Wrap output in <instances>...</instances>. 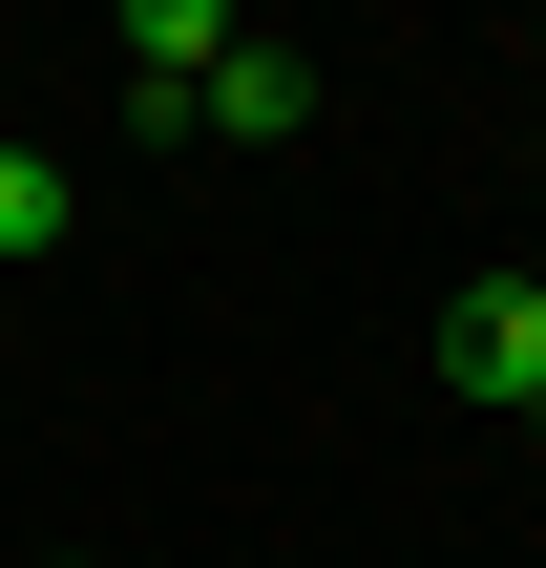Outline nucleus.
<instances>
[{
    "label": "nucleus",
    "instance_id": "f257e3e1",
    "mask_svg": "<svg viewBox=\"0 0 546 568\" xmlns=\"http://www.w3.org/2000/svg\"><path fill=\"white\" fill-rule=\"evenodd\" d=\"M442 379L505 400V422H546V274H484V295L442 316Z\"/></svg>",
    "mask_w": 546,
    "mask_h": 568
},
{
    "label": "nucleus",
    "instance_id": "f03ea898",
    "mask_svg": "<svg viewBox=\"0 0 546 568\" xmlns=\"http://www.w3.org/2000/svg\"><path fill=\"white\" fill-rule=\"evenodd\" d=\"M189 126H231V148H295V126H316V63H274V42H231V63L189 84Z\"/></svg>",
    "mask_w": 546,
    "mask_h": 568
},
{
    "label": "nucleus",
    "instance_id": "7ed1b4c3",
    "mask_svg": "<svg viewBox=\"0 0 546 568\" xmlns=\"http://www.w3.org/2000/svg\"><path fill=\"white\" fill-rule=\"evenodd\" d=\"M210 63H231V0H126V84L147 105H189Z\"/></svg>",
    "mask_w": 546,
    "mask_h": 568
},
{
    "label": "nucleus",
    "instance_id": "20e7f679",
    "mask_svg": "<svg viewBox=\"0 0 546 568\" xmlns=\"http://www.w3.org/2000/svg\"><path fill=\"white\" fill-rule=\"evenodd\" d=\"M42 253H63V169H42V148H0V274H42Z\"/></svg>",
    "mask_w": 546,
    "mask_h": 568
},
{
    "label": "nucleus",
    "instance_id": "39448f33",
    "mask_svg": "<svg viewBox=\"0 0 546 568\" xmlns=\"http://www.w3.org/2000/svg\"><path fill=\"white\" fill-rule=\"evenodd\" d=\"M63 568H84V548H63Z\"/></svg>",
    "mask_w": 546,
    "mask_h": 568
}]
</instances>
